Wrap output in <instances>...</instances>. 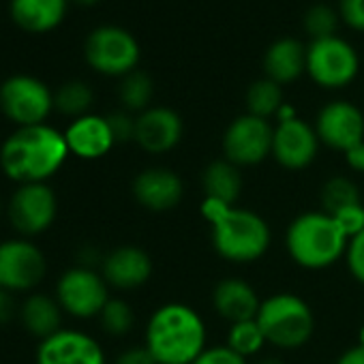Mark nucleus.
<instances>
[{"instance_id":"obj_1","label":"nucleus","mask_w":364,"mask_h":364,"mask_svg":"<svg viewBox=\"0 0 364 364\" xmlns=\"http://www.w3.org/2000/svg\"><path fill=\"white\" fill-rule=\"evenodd\" d=\"M200 215L210 225L215 253L230 264L259 262L272 245L268 221L251 208L204 198Z\"/></svg>"},{"instance_id":"obj_2","label":"nucleus","mask_w":364,"mask_h":364,"mask_svg":"<svg viewBox=\"0 0 364 364\" xmlns=\"http://www.w3.org/2000/svg\"><path fill=\"white\" fill-rule=\"evenodd\" d=\"M144 345L156 364H193L208 347V328L191 304L165 302L148 317Z\"/></svg>"},{"instance_id":"obj_3","label":"nucleus","mask_w":364,"mask_h":364,"mask_svg":"<svg viewBox=\"0 0 364 364\" xmlns=\"http://www.w3.org/2000/svg\"><path fill=\"white\" fill-rule=\"evenodd\" d=\"M67 156L65 133L48 124L18 127L0 148V165L5 173L22 185L46 182L63 167Z\"/></svg>"},{"instance_id":"obj_4","label":"nucleus","mask_w":364,"mask_h":364,"mask_svg":"<svg viewBox=\"0 0 364 364\" xmlns=\"http://www.w3.org/2000/svg\"><path fill=\"white\" fill-rule=\"evenodd\" d=\"M347 238L323 210H309L294 217L285 230V251L289 259L304 270H326L341 262L347 251Z\"/></svg>"},{"instance_id":"obj_5","label":"nucleus","mask_w":364,"mask_h":364,"mask_svg":"<svg viewBox=\"0 0 364 364\" xmlns=\"http://www.w3.org/2000/svg\"><path fill=\"white\" fill-rule=\"evenodd\" d=\"M255 321L259 323L266 343L281 351L300 349L315 334V313L311 304L291 291H279L264 298Z\"/></svg>"},{"instance_id":"obj_6","label":"nucleus","mask_w":364,"mask_h":364,"mask_svg":"<svg viewBox=\"0 0 364 364\" xmlns=\"http://www.w3.org/2000/svg\"><path fill=\"white\" fill-rule=\"evenodd\" d=\"M84 58L101 75L124 77L135 71L139 63L137 39L114 24L97 26L84 41Z\"/></svg>"},{"instance_id":"obj_7","label":"nucleus","mask_w":364,"mask_h":364,"mask_svg":"<svg viewBox=\"0 0 364 364\" xmlns=\"http://www.w3.org/2000/svg\"><path fill=\"white\" fill-rule=\"evenodd\" d=\"M0 109L18 127L46 124L54 109V92L39 77L18 73L0 84Z\"/></svg>"},{"instance_id":"obj_8","label":"nucleus","mask_w":364,"mask_h":364,"mask_svg":"<svg viewBox=\"0 0 364 364\" xmlns=\"http://www.w3.org/2000/svg\"><path fill=\"white\" fill-rule=\"evenodd\" d=\"M358 69L360 58L355 50L336 35L311 41L306 48V73L317 86L326 90L349 86L355 80Z\"/></svg>"},{"instance_id":"obj_9","label":"nucleus","mask_w":364,"mask_h":364,"mask_svg":"<svg viewBox=\"0 0 364 364\" xmlns=\"http://www.w3.org/2000/svg\"><path fill=\"white\" fill-rule=\"evenodd\" d=\"M274 127L270 120L257 118L253 114H242L234 118L221 137V150L228 161L242 167H255L272 156Z\"/></svg>"},{"instance_id":"obj_10","label":"nucleus","mask_w":364,"mask_h":364,"mask_svg":"<svg viewBox=\"0 0 364 364\" xmlns=\"http://www.w3.org/2000/svg\"><path fill=\"white\" fill-rule=\"evenodd\" d=\"M58 304L73 317H99L109 300V285L95 268L75 266L67 270L56 285Z\"/></svg>"},{"instance_id":"obj_11","label":"nucleus","mask_w":364,"mask_h":364,"mask_svg":"<svg viewBox=\"0 0 364 364\" xmlns=\"http://www.w3.org/2000/svg\"><path fill=\"white\" fill-rule=\"evenodd\" d=\"M313 127L321 146L343 154L355 144L364 141V114L358 105L343 99L326 103L319 109Z\"/></svg>"},{"instance_id":"obj_12","label":"nucleus","mask_w":364,"mask_h":364,"mask_svg":"<svg viewBox=\"0 0 364 364\" xmlns=\"http://www.w3.org/2000/svg\"><path fill=\"white\" fill-rule=\"evenodd\" d=\"M319 137L315 127L302 118L277 122L272 137V159L289 171L306 169L315 163L319 152Z\"/></svg>"},{"instance_id":"obj_13","label":"nucleus","mask_w":364,"mask_h":364,"mask_svg":"<svg viewBox=\"0 0 364 364\" xmlns=\"http://www.w3.org/2000/svg\"><path fill=\"white\" fill-rule=\"evenodd\" d=\"M131 193L141 208L161 215L178 208L185 198V182L178 171L163 165H152L133 178Z\"/></svg>"},{"instance_id":"obj_14","label":"nucleus","mask_w":364,"mask_h":364,"mask_svg":"<svg viewBox=\"0 0 364 364\" xmlns=\"http://www.w3.org/2000/svg\"><path fill=\"white\" fill-rule=\"evenodd\" d=\"M58 202L54 191L46 182H33L22 185L9 204V219L22 234H41L46 232L56 219Z\"/></svg>"},{"instance_id":"obj_15","label":"nucleus","mask_w":364,"mask_h":364,"mask_svg":"<svg viewBox=\"0 0 364 364\" xmlns=\"http://www.w3.org/2000/svg\"><path fill=\"white\" fill-rule=\"evenodd\" d=\"M46 274L43 253L26 240H7L0 245V287L24 291L41 283Z\"/></svg>"},{"instance_id":"obj_16","label":"nucleus","mask_w":364,"mask_h":364,"mask_svg":"<svg viewBox=\"0 0 364 364\" xmlns=\"http://www.w3.org/2000/svg\"><path fill=\"white\" fill-rule=\"evenodd\" d=\"M185 135L180 114L165 105H152L135 116V144L148 154H165L173 150Z\"/></svg>"},{"instance_id":"obj_17","label":"nucleus","mask_w":364,"mask_h":364,"mask_svg":"<svg viewBox=\"0 0 364 364\" xmlns=\"http://www.w3.org/2000/svg\"><path fill=\"white\" fill-rule=\"evenodd\" d=\"M37 364H107V360L103 347L90 334L63 328L43 338Z\"/></svg>"},{"instance_id":"obj_18","label":"nucleus","mask_w":364,"mask_h":364,"mask_svg":"<svg viewBox=\"0 0 364 364\" xmlns=\"http://www.w3.org/2000/svg\"><path fill=\"white\" fill-rule=\"evenodd\" d=\"M152 257L135 245L116 247L101 259V274L105 283L124 291L146 285L152 277Z\"/></svg>"},{"instance_id":"obj_19","label":"nucleus","mask_w":364,"mask_h":364,"mask_svg":"<svg viewBox=\"0 0 364 364\" xmlns=\"http://www.w3.org/2000/svg\"><path fill=\"white\" fill-rule=\"evenodd\" d=\"M262 306V298L257 289L238 277L221 279L213 289V309L228 323H238L247 319H255Z\"/></svg>"},{"instance_id":"obj_20","label":"nucleus","mask_w":364,"mask_h":364,"mask_svg":"<svg viewBox=\"0 0 364 364\" xmlns=\"http://www.w3.org/2000/svg\"><path fill=\"white\" fill-rule=\"evenodd\" d=\"M65 139H67L69 152L86 161L105 156L116 144L112 129L107 124V118L97 116V114H86V116L75 118L67 127Z\"/></svg>"},{"instance_id":"obj_21","label":"nucleus","mask_w":364,"mask_h":364,"mask_svg":"<svg viewBox=\"0 0 364 364\" xmlns=\"http://www.w3.org/2000/svg\"><path fill=\"white\" fill-rule=\"evenodd\" d=\"M69 0H9L11 20L26 33L43 35L60 26Z\"/></svg>"},{"instance_id":"obj_22","label":"nucleus","mask_w":364,"mask_h":364,"mask_svg":"<svg viewBox=\"0 0 364 364\" xmlns=\"http://www.w3.org/2000/svg\"><path fill=\"white\" fill-rule=\"evenodd\" d=\"M264 71L279 86L296 82L306 71V48L294 37L277 39L264 56Z\"/></svg>"},{"instance_id":"obj_23","label":"nucleus","mask_w":364,"mask_h":364,"mask_svg":"<svg viewBox=\"0 0 364 364\" xmlns=\"http://www.w3.org/2000/svg\"><path fill=\"white\" fill-rule=\"evenodd\" d=\"M200 185L204 191V198L219 200L225 204H238L245 187L242 169L228 161L225 156L210 161L200 176Z\"/></svg>"},{"instance_id":"obj_24","label":"nucleus","mask_w":364,"mask_h":364,"mask_svg":"<svg viewBox=\"0 0 364 364\" xmlns=\"http://www.w3.org/2000/svg\"><path fill=\"white\" fill-rule=\"evenodd\" d=\"M60 311H63V306L58 304V300H52L50 296L35 294L22 306V321L33 334L48 338V336L56 334L58 330H63L60 328V321H63Z\"/></svg>"},{"instance_id":"obj_25","label":"nucleus","mask_w":364,"mask_h":364,"mask_svg":"<svg viewBox=\"0 0 364 364\" xmlns=\"http://www.w3.org/2000/svg\"><path fill=\"white\" fill-rule=\"evenodd\" d=\"M152 97H154V82L148 73L144 71H131L120 80L118 86V99L127 112L141 114L148 107H152Z\"/></svg>"},{"instance_id":"obj_26","label":"nucleus","mask_w":364,"mask_h":364,"mask_svg":"<svg viewBox=\"0 0 364 364\" xmlns=\"http://www.w3.org/2000/svg\"><path fill=\"white\" fill-rule=\"evenodd\" d=\"M360 202H362L360 189L349 176L336 173V176H330L321 185L319 204H321V210L328 215H334L341 208H347V206L360 204Z\"/></svg>"},{"instance_id":"obj_27","label":"nucleus","mask_w":364,"mask_h":364,"mask_svg":"<svg viewBox=\"0 0 364 364\" xmlns=\"http://www.w3.org/2000/svg\"><path fill=\"white\" fill-rule=\"evenodd\" d=\"M245 103H247V114H253L257 118L270 120L272 116L279 114V109H281V105L285 101H283L281 86L277 82L264 77V80H255L249 86Z\"/></svg>"},{"instance_id":"obj_28","label":"nucleus","mask_w":364,"mask_h":364,"mask_svg":"<svg viewBox=\"0 0 364 364\" xmlns=\"http://www.w3.org/2000/svg\"><path fill=\"white\" fill-rule=\"evenodd\" d=\"M225 345L236 351L242 358H255L259 355V351L268 345L266 336L259 328V323L255 319H247V321H238V323H230L228 334H225Z\"/></svg>"},{"instance_id":"obj_29","label":"nucleus","mask_w":364,"mask_h":364,"mask_svg":"<svg viewBox=\"0 0 364 364\" xmlns=\"http://www.w3.org/2000/svg\"><path fill=\"white\" fill-rule=\"evenodd\" d=\"M92 88L82 80L65 82L54 92V107L63 112L65 116H71L73 120L80 116H86L92 105Z\"/></svg>"},{"instance_id":"obj_30","label":"nucleus","mask_w":364,"mask_h":364,"mask_svg":"<svg viewBox=\"0 0 364 364\" xmlns=\"http://www.w3.org/2000/svg\"><path fill=\"white\" fill-rule=\"evenodd\" d=\"M101 326L107 334L112 336H124L133 330L135 323V313L131 309V304L122 298H109L107 304L103 306L101 315Z\"/></svg>"},{"instance_id":"obj_31","label":"nucleus","mask_w":364,"mask_h":364,"mask_svg":"<svg viewBox=\"0 0 364 364\" xmlns=\"http://www.w3.org/2000/svg\"><path fill=\"white\" fill-rule=\"evenodd\" d=\"M336 26H338V18L328 5H313L304 14V31L313 37V41L334 37Z\"/></svg>"},{"instance_id":"obj_32","label":"nucleus","mask_w":364,"mask_h":364,"mask_svg":"<svg viewBox=\"0 0 364 364\" xmlns=\"http://www.w3.org/2000/svg\"><path fill=\"white\" fill-rule=\"evenodd\" d=\"M334 219V223L338 225V230L345 234L347 240H351L353 236L364 232V204H351L347 208H341L338 213L330 215Z\"/></svg>"},{"instance_id":"obj_33","label":"nucleus","mask_w":364,"mask_h":364,"mask_svg":"<svg viewBox=\"0 0 364 364\" xmlns=\"http://www.w3.org/2000/svg\"><path fill=\"white\" fill-rule=\"evenodd\" d=\"M105 118H107V124L112 129V135H114L116 144H127V141L135 139V116H131V112L118 109V112H112Z\"/></svg>"},{"instance_id":"obj_34","label":"nucleus","mask_w":364,"mask_h":364,"mask_svg":"<svg viewBox=\"0 0 364 364\" xmlns=\"http://www.w3.org/2000/svg\"><path fill=\"white\" fill-rule=\"evenodd\" d=\"M345 264H347V270L353 277V281H358L360 285H364V232L358 234V236H353L347 242Z\"/></svg>"},{"instance_id":"obj_35","label":"nucleus","mask_w":364,"mask_h":364,"mask_svg":"<svg viewBox=\"0 0 364 364\" xmlns=\"http://www.w3.org/2000/svg\"><path fill=\"white\" fill-rule=\"evenodd\" d=\"M193 364H249V362H247V358L232 351L225 343H221V345H208L196 358Z\"/></svg>"},{"instance_id":"obj_36","label":"nucleus","mask_w":364,"mask_h":364,"mask_svg":"<svg viewBox=\"0 0 364 364\" xmlns=\"http://www.w3.org/2000/svg\"><path fill=\"white\" fill-rule=\"evenodd\" d=\"M338 11L349 28L364 33V0H338Z\"/></svg>"},{"instance_id":"obj_37","label":"nucleus","mask_w":364,"mask_h":364,"mask_svg":"<svg viewBox=\"0 0 364 364\" xmlns=\"http://www.w3.org/2000/svg\"><path fill=\"white\" fill-rule=\"evenodd\" d=\"M114 364H156V360L146 349V345H141V347H129V349H124L116 358Z\"/></svg>"},{"instance_id":"obj_38","label":"nucleus","mask_w":364,"mask_h":364,"mask_svg":"<svg viewBox=\"0 0 364 364\" xmlns=\"http://www.w3.org/2000/svg\"><path fill=\"white\" fill-rule=\"evenodd\" d=\"M345 163L351 171L355 173H364V141L355 144L353 148H349L345 152Z\"/></svg>"},{"instance_id":"obj_39","label":"nucleus","mask_w":364,"mask_h":364,"mask_svg":"<svg viewBox=\"0 0 364 364\" xmlns=\"http://www.w3.org/2000/svg\"><path fill=\"white\" fill-rule=\"evenodd\" d=\"M14 291L0 287V323L9 321L14 315H16V300L11 296Z\"/></svg>"},{"instance_id":"obj_40","label":"nucleus","mask_w":364,"mask_h":364,"mask_svg":"<svg viewBox=\"0 0 364 364\" xmlns=\"http://www.w3.org/2000/svg\"><path fill=\"white\" fill-rule=\"evenodd\" d=\"M334 364H364V349L360 345H353L349 349H345Z\"/></svg>"},{"instance_id":"obj_41","label":"nucleus","mask_w":364,"mask_h":364,"mask_svg":"<svg viewBox=\"0 0 364 364\" xmlns=\"http://www.w3.org/2000/svg\"><path fill=\"white\" fill-rule=\"evenodd\" d=\"M294 118H298V116H296L294 105L283 103V105H281V109H279V114H277V122H285V120H294Z\"/></svg>"},{"instance_id":"obj_42","label":"nucleus","mask_w":364,"mask_h":364,"mask_svg":"<svg viewBox=\"0 0 364 364\" xmlns=\"http://www.w3.org/2000/svg\"><path fill=\"white\" fill-rule=\"evenodd\" d=\"M257 364H285V362L281 358H277V355H266V358L257 360Z\"/></svg>"},{"instance_id":"obj_43","label":"nucleus","mask_w":364,"mask_h":364,"mask_svg":"<svg viewBox=\"0 0 364 364\" xmlns=\"http://www.w3.org/2000/svg\"><path fill=\"white\" fill-rule=\"evenodd\" d=\"M69 3H75V5H84V7H90V5H97L99 0H69Z\"/></svg>"},{"instance_id":"obj_44","label":"nucleus","mask_w":364,"mask_h":364,"mask_svg":"<svg viewBox=\"0 0 364 364\" xmlns=\"http://www.w3.org/2000/svg\"><path fill=\"white\" fill-rule=\"evenodd\" d=\"M358 345L364 349V323L360 326V330H358Z\"/></svg>"}]
</instances>
